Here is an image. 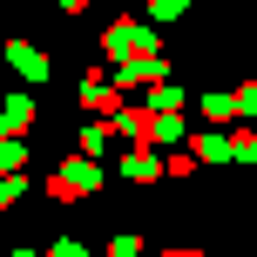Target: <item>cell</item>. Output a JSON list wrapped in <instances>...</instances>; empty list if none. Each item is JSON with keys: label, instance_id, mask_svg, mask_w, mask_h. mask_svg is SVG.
Here are the masks:
<instances>
[{"label": "cell", "instance_id": "cell-6", "mask_svg": "<svg viewBox=\"0 0 257 257\" xmlns=\"http://www.w3.org/2000/svg\"><path fill=\"white\" fill-rule=\"evenodd\" d=\"M14 196H21V176H0V210H7Z\"/></svg>", "mask_w": 257, "mask_h": 257}, {"label": "cell", "instance_id": "cell-8", "mask_svg": "<svg viewBox=\"0 0 257 257\" xmlns=\"http://www.w3.org/2000/svg\"><path fill=\"white\" fill-rule=\"evenodd\" d=\"M54 257H88V250H81V244H54Z\"/></svg>", "mask_w": 257, "mask_h": 257}, {"label": "cell", "instance_id": "cell-2", "mask_svg": "<svg viewBox=\"0 0 257 257\" xmlns=\"http://www.w3.org/2000/svg\"><path fill=\"white\" fill-rule=\"evenodd\" d=\"M7 61L21 68V81H48V54L27 48V41H7Z\"/></svg>", "mask_w": 257, "mask_h": 257}, {"label": "cell", "instance_id": "cell-11", "mask_svg": "<svg viewBox=\"0 0 257 257\" xmlns=\"http://www.w3.org/2000/svg\"><path fill=\"white\" fill-rule=\"evenodd\" d=\"M14 257H34V250H14Z\"/></svg>", "mask_w": 257, "mask_h": 257}, {"label": "cell", "instance_id": "cell-5", "mask_svg": "<svg viewBox=\"0 0 257 257\" xmlns=\"http://www.w3.org/2000/svg\"><path fill=\"white\" fill-rule=\"evenodd\" d=\"M183 7H190V0H149V14H156V21H176Z\"/></svg>", "mask_w": 257, "mask_h": 257}, {"label": "cell", "instance_id": "cell-4", "mask_svg": "<svg viewBox=\"0 0 257 257\" xmlns=\"http://www.w3.org/2000/svg\"><path fill=\"white\" fill-rule=\"evenodd\" d=\"M149 136H156V142H176V136H183V122H176V115H156V122H149Z\"/></svg>", "mask_w": 257, "mask_h": 257}, {"label": "cell", "instance_id": "cell-10", "mask_svg": "<svg viewBox=\"0 0 257 257\" xmlns=\"http://www.w3.org/2000/svg\"><path fill=\"white\" fill-rule=\"evenodd\" d=\"M61 7H88V0H61Z\"/></svg>", "mask_w": 257, "mask_h": 257}, {"label": "cell", "instance_id": "cell-9", "mask_svg": "<svg viewBox=\"0 0 257 257\" xmlns=\"http://www.w3.org/2000/svg\"><path fill=\"white\" fill-rule=\"evenodd\" d=\"M163 257H196V250H163Z\"/></svg>", "mask_w": 257, "mask_h": 257}, {"label": "cell", "instance_id": "cell-7", "mask_svg": "<svg viewBox=\"0 0 257 257\" xmlns=\"http://www.w3.org/2000/svg\"><path fill=\"white\" fill-rule=\"evenodd\" d=\"M237 156H244V163H257V136H237Z\"/></svg>", "mask_w": 257, "mask_h": 257}, {"label": "cell", "instance_id": "cell-1", "mask_svg": "<svg viewBox=\"0 0 257 257\" xmlns=\"http://www.w3.org/2000/svg\"><path fill=\"white\" fill-rule=\"evenodd\" d=\"M88 190H102V176H95V163H88V156H81V163L68 156V163H61V176H54V196L68 203V196H88Z\"/></svg>", "mask_w": 257, "mask_h": 257}, {"label": "cell", "instance_id": "cell-3", "mask_svg": "<svg viewBox=\"0 0 257 257\" xmlns=\"http://www.w3.org/2000/svg\"><path fill=\"white\" fill-rule=\"evenodd\" d=\"M14 169H27V149L21 142H0V176H14Z\"/></svg>", "mask_w": 257, "mask_h": 257}]
</instances>
